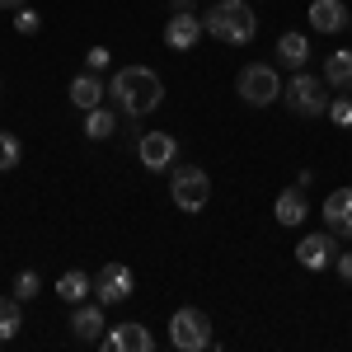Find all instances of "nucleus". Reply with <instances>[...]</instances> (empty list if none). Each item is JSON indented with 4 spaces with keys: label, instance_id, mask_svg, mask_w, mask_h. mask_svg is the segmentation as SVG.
<instances>
[{
    "label": "nucleus",
    "instance_id": "obj_5",
    "mask_svg": "<svg viewBox=\"0 0 352 352\" xmlns=\"http://www.w3.org/2000/svg\"><path fill=\"white\" fill-rule=\"evenodd\" d=\"M235 89H240L244 104L268 109V104H277V94H282L287 85H282V76H277V66H268V61H254V66H244V71H240Z\"/></svg>",
    "mask_w": 352,
    "mask_h": 352
},
{
    "label": "nucleus",
    "instance_id": "obj_2",
    "mask_svg": "<svg viewBox=\"0 0 352 352\" xmlns=\"http://www.w3.org/2000/svg\"><path fill=\"white\" fill-rule=\"evenodd\" d=\"M202 28H207L217 43L244 47V43H254V33H258V14L249 10V0H221V5H212V10L202 14Z\"/></svg>",
    "mask_w": 352,
    "mask_h": 352
},
{
    "label": "nucleus",
    "instance_id": "obj_1",
    "mask_svg": "<svg viewBox=\"0 0 352 352\" xmlns=\"http://www.w3.org/2000/svg\"><path fill=\"white\" fill-rule=\"evenodd\" d=\"M109 94H113V104H118V113L146 118V113L160 109L164 85H160V76H155L151 66H122V71H113Z\"/></svg>",
    "mask_w": 352,
    "mask_h": 352
},
{
    "label": "nucleus",
    "instance_id": "obj_7",
    "mask_svg": "<svg viewBox=\"0 0 352 352\" xmlns=\"http://www.w3.org/2000/svg\"><path fill=\"white\" fill-rule=\"evenodd\" d=\"M136 292V277L127 263H104L94 272V300L99 305H122V300Z\"/></svg>",
    "mask_w": 352,
    "mask_h": 352
},
{
    "label": "nucleus",
    "instance_id": "obj_23",
    "mask_svg": "<svg viewBox=\"0 0 352 352\" xmlns=\"http://www.w3.org/2000/svg\"><path fill=\"white\" fill-rule=\"evenodd\" d=\"M38 292H43V277H38L33 268H24L19 277H14V296H19V300H33Z\"/></svg>",
    "mask_w": 352,
    "mask_h": 352
},
{
    "label": "nucleus",
    "instance_id": "obj_18",
    "mask_svg": "<svg viewBox=\"0 0 352 352\" xmlns=\"http://www.w3.org/2000/svg\"><path fill=\"white\" fill-rule=\"evenodd\" d=\"M305 61H310V38H305V33H282V38H277V66L305 71Z\"/></svg>",
    "mask_w": 352,
    "mask_h": 352
},
{
    "label": "nucleus",
    "instance_id": "obj_24",
    "mask_svg": "<svg viewBox=\"0 0 352 352\" xmlns=\"http://www.w3.org/2000/svg\"><path fill=\"white\" fill-rule=\"evenodd\" d=\"M329 122H333V127H352V94H338V99L329 104Z\"/></svg>",
    "mask_w": 352,
    "mask_h": 352
},
{
    "label": "nucleus",
    "instance_id": "obj_4",
    "mask_svg": "<svg viewBox=\"0 0 352 352\" xmlns=\"http://www.w3.org/2000/svg\"><path fill=\"white\" fill-rule=\"evenodd\" d=\"M282 99H287V109L300 113V118H320V113H329V104H333L324 76L315 80L310 71H296V76L287 80V89H282Z\"/></svg>",
    "mask_w": 352,
    "mask_h": 352
},
{
    "label": "nucleus",
    "instance_id": "obj_16",
    "mask_svg": "<svg viewBox=\"0 0 352 352\" xmlns=\"http://www.w3.org/2000/svg\"><path fill=\"white\" fill-rule=\"evenodd\" d=\"M104 94H109V85L99 80V76H94V71H80V76H76V80H71V104H76V109H99V104H104Z\"/></svg>",
    "mask_w": 352,
    "mask_h": 352
},
{
    "label": "nucleus",
    "instance_id": "obj_28",
    "mask_svg": "<svg viewBox=\"0 0 352 352\" xmlns=\"http://www.w3.org/2000/svg\"><path fill=\"white\" fill-rule=\"evenodd\" d=\"M19 5H28V0H0V10H19Z\"/></svg>",
    "mask_w": 352,
    "mask_h": 352
},
{
    "label": "nucleus",
    "instance_id": "obj_12",
    "mask_svg": "<svg viewBox=\"0 0 352 352\" xmlns=\"http://www.w3.org/2000/svg\"><path fill=\"white\" fill-rule=\"evenodd\" d=\"M305 19H310L315 33H343V28L352 24V14H348V5H343V0H310Z\"/></svg>",
    "mask_w": 352,
    "mask_h": 352
},
{
    "label": "nucleus",
    "instance_id": "obj_6",
    "mask_svg": "<svg viewBox=\"0 0 352 352\" xmlns=\"http://www.w3.org/2000/svg\"><path fill=\"white\" fill-rule=\"evenodd\" d=\"M169 343L179 352H207L212 348V320H207L197 305L174 310V320H169Z\"/></svg>",
    "mask_w": 352,
    "mask_h": 352
},
{
    "label": "nucleus",
    "instance_id": "obj_8",
    "mask_svg": "<svg viewBox=\"0 0 352 352\" xmlns=\"http://www.w3.org/2000/svg\"><path fill=\"white\" fill-rule=\"evenodd\" d=\"M136 160L146 164L151 174H164V169H174V160H179V141L169 132H146L136 141Z\"/></svg>",
    "mask_w": 352,
    "mask_h": 352
},
{
    "label": "nucleus",
    "instance_id": "obj_13",
    "mask_svg": "<svg viewBox=\"0 0 352 352\" xmlns=\"http://www.w3.org/2000/svg\"><path fill=\"white\" fill-rule=\"evenodd\" d=\"M104 310H109V305H99V300H94V305L80 300V305L71 310V333H76L80 343H99V338L109 333V329H104Z\"/></svg>",
    "mask_w": 352,
    "mask_h": 352
},
{
    "label": "nucleus",
    "instance_id": "obj_25",
    "mask_svg": "<svg viewBox=\"0 0 352 352\" xmlns=\"http://www.w3.org/2000/svg\"><path fill=\"white\" fill-rule=\"evenodd\" d=\"M14 28H19L24 38H33V33L43 28V19H38V10H28V5H19V10H14Z\"/></svg>",
    "mask_w": 352,
    "mask_h": 352
},
{
    "label": "nucleus",
    "instance_id": "obj_17",
    "mask_svg": "<svg viewBox=\"0 0 352 352\" xmlns=\"http://www.w3.org/2000/svg\"><path fill=\"white\" fill-rule=\"evenodd\" d=\"M324 85L338 94H352V47H338L324 56Z\"/></svg>",
    "mask_w": 352,
    "mask_h": 352
},
{
    "label": "nucleus",
    "instance_id": "obj_21",
    "mask_svg": "<svg viewBox=\"0 0 352 352\" xmlns=\"http://www.w3.org/2000/svg\"><path fill=\"white\" fill-rule=\"evenodd\" d=\"M19 324H24V315H19V296H0V343L14 338Z\"/></svg>",
    "mask_w": 352,
    "mask_h": 352
},
{
    "label": "nucleus",
    "instance_id": "obj_22",
    "mask_svg": "<svg viewBox=\"0 0 352 352\" xmlns=\"http://www.w3.org/2000/svg\"><path fill=\"white\" fill-rule=\"evenodd\" d=\"M19 160H24V146H19V136L0 132V174H5V169H14Z\"/></svg>",
    "mask_w": 352,
    "mask_h": 352
},
{
    "label": "nucleus",
    "instance_id": "obj_9",
    "mask_svg": "<svg viewBox=\"0 0 352 352\" xmlns=\"http://www.w3.org/2000/svg\"><path fill=\"white\" fill-rule=\"evenodd\" d=\"M320 217H324V230H333L338 240H352V188H333L320 202Z\"/></svg>",
    "mask_w": 352,
    "mask_h": 352
},
{
    "label": "nucleus",
    "instance_id": "obj_29",
    "mask_svg": "<svg viewBox=\"0 0 352 352\" xmlns=\"http://www.w3.org/2000/svg\"><path fill=\"white\" fill-rule=\"evenodd\" d=\"M174 10H192V0H174Z\"/></svg>",
    "mask_w": 352,
    "mask_h": 352
},
{
    "label": "nucleus",
    "instance_id": "obj_3",
    "mask_svg": "<svg viewBox=\"0 0 352 352\" xmlns=\"http://www.w3.org/2000/svg\"><path fill=\"white\" fill-rule=\"evenodd\" d=\"M169 197H174L179 212L197 217V212L212 202V179H207V169H202V164H179L174 179H169Z\"/></svg>",
    "mask_w": 352,
    "mask_h": 352
},
{
    "label": "nucleus",
    "instance_id": "obj_11",
    "mask_svg": "<svg viewBox=\"0 0 352 352\" xmlns=\"http://www.w3.org/2000/svg\"><path fill=\"white\" fill-rule=\"evenodd\" d=\"M197 38H202V19H197V10H179V14L164 24V43H169L174 52H192Z\"/></svg>",
    "mask_w": 352,
    "mask_h": 352
},
{
    "label": "nucleus",
    "instance_id": "obj_15",
    "mask_svg": "<svg viewBox=\"0 0 352 352\" xmlns=\"http://www.w3.org/2000/svg\"><path fill=\"white\" fill-rule=\"evenodd\" d=\"M272 217H277V226H287V230H296L300 221L310 217V202H305V188H282L277 192V202H272Z\"/></svg>",
    "mask_w": 352,
    "mask_h": 352
},
{
    "label": "nucleus",
    "instance_id": "obj_14",
    "mask_svg": "<svg viewBox=\"0 0 352 352\" xmlns=\"http://www.w3.org/2000/svg\"><path fill=\"white\" fill-rule=\"evenodd\" d=\"M104 348L109 352H151L155 348V338H151V329L146 324H118L104 333Z\"/></svg>",
    "mask_w": 352,
    "mask_h": 352
},
{
    "label": "nucleus",
    "instance_id": "obj_26",
    "mask_svg": "<svg viewBox=\"0 0 352 352\" xmlns=\"http://www.w3.org/2000/svg\"><path fill=\"white\" fill-rule=\"evenodd\" d=\"M109 61H113L109 47H89V52H85V71H104Z\"/></svg>",
    "mask_w": 352,
    "mask_h": 352
},
{
    "label": "nucleus",
    "instance_id": "obj_20",
    "mask_svg": "<svg viewBox=\"0 0 352 352\" xmlns=\"http://www.w3.org/2000/svg\"><path fill=\"white\" fill-rule=\"evenodd\" d=\"M113 132H118V113H113V109L99 104V109L85 113V136H89V141H109Z\"/></svg>",
    "mask_w": 352,
    "mask_h": 352
},
{
    "label": "nucleus",
    "instance_id": "obj_27",
    "mask_svg": "<svg viewBox=\"0 0 352 352\" xmlns=\"http://www.w3.org/2000/svg\"><path fill=\"white\" fill-rule=\"evenodd\" d=\"M333 263H338V277H343V282H352V254H338Z\"/></svg>",
    "mask_w": 352,
    "mask_h": 352
},
{
    "label": "nucleus",
    "instance_id": "obj_19",
    "mask_svg": "<svg viewBox=\"0 0 352 352\" xmlns=\"http://www.w3.org/2000/svg\"><path fill=\"white\" fill-rule=\"evenodd\" d=\"M89 292H94V277L80 272V268H71V272H61V277H56V296L66 300V305H80Z\"/></svg>",
    "mask_w": 352,
    "mask_h": 352
},
{
    "label": "nucleus",
    "instance_id": "obj_10",
    "mask_svg": "<svg viewBox=\"0 0 352 352\" xmlns=\"http://www.w3.org/2000/svg\"><path fill=\"white\" fill-rule=\"evenodd\" d=\"M333 258H338V235H333V230H324V235H305V240L296 244V263L310 268V272L329 268Z\"/></svg>",
    "mask_w": 352,
    "mask_h": 352
}]
</instances>
